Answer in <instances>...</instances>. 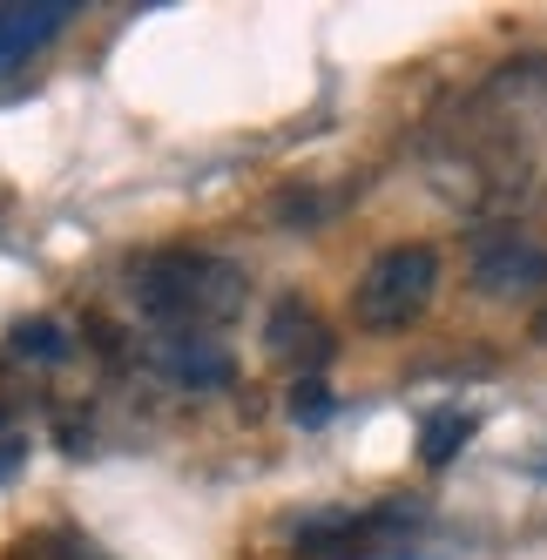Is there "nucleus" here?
<instances>
[{
  "mask_svg": "<svg viewBox=\"0 0 547 560\" xmlns=\"http://www.w3.org/2000/svg\"><path fill=\"white\" fill-rule=\"evenodd\" d=\"M291 412H298V419H325V412H331V398H325V385H311V378H304V392L291 398Z\"/></svg>",
  "mask_w": 547,
  "mask_h": 560,
  "instance_id": "10",
  "label": "nucleus"
},
{
  "mask_svg": "<svg viewBox=\"0 0 547 560\" xmlns=\"http://www.w3.org/2000/svg\"><path fill=\"white\" fill-rule=\"evenodd\" d=\"M264 351L278 358V365H298V372H318L325 358L338 351V338L318 325V311L311 304H298V298H284L278 311H270V325H264Z\"/></svg>",
  "mask_w": 547,
  "mask_h": 560,
  "instance_id": "5",
  "label": "nucleus"
},
{
  "mask_svg": "<svg viewBox=\"0 0 547 560\" xmlns=\"http://www.w3.org/2000/svg\"><path fill=\"white\" fill-rule=\"evenodd\" d=\"M466 277H474L480 298H500V304L534 298L547 284V244H534V236L514 230V223L480 230L474 244H466Z\"/></svg>",
  "mask_w": 547,
  "mask_h": 560,
  "instance_id": "3",
  "label": "nucleus"
},
{
  "mask_svg": "<svg viewBox=\"0 0 547 560\" xmlns=\"http://www.w3.org/2000/svg\"><path fill=\"white\" fill-rule=\"evenodd\" d=\"M466 432H474V419H466V412H433V419H426V446H419V459H426V466H446V459L466 446Z\"/></svg>",
  "mask_w": 547,
  "mask_h": 560,
  "instance_id": "8",
  "label": "nucleus"
},
{
  "mask_svg": "<svg viewBox=\"0 0 547 560\" xmlns=\"http://www.w3.org/2000/svg\"><path fill=\"white\" fill-rule=\"evenodd\" d=\"M433 291H440V250L433 244H393L359 270V284H351V317H359V331L393 338V331L419 325Z\"/></svg>",
  "mask_w": 547,
  "mask_h": 560,
  "instance_id": "2",
  "label": "nucleus"
},
{
  "mask_svg": "<svg viewBox=\"0 0 547 560\" xmlns=\"http://www.w3.org/2000/svg\"><path fill=\"white\" fill-rule=\"evenodd\" d=\"M149 358H155V372L176 378V385H197V392L230 385V351L210 331H170V338H155Z\"/></svg>",
  "mask_w": 547,
  "mask_h": 560,
  "instance_id": "6",
  "label": "nucleus"
},
{
  "mask_svg": "<svg viewBox=\"0 0 547 560\" xmlns=\"http://www.w3.org/2000/svg\"><path fill=\"white\" fill-rule=\"evenodd\" d=\"M68 21H74V0H8V8H0V74L34 61Z\"/></svg>",
  "mask_w": 547,
  "mask_h": 560,
  "instance_id": "4",
  "label": "nucleus"
},
{
  "mask_svg": "<svg viewBox=\"0 0 547 560\" xmlns=\"http://www.w3.org/2000/svg\"><path fill=\"white\" fill-rule=\"evenodd\" d=\"M270 210L284 217V230H311V217H318V196H311V189H284Z\"/></svg>",
  "mask_w": 547,
  "mask_h": 560,
  "instance_id": "9",
  "label": "nucleus"
},
{
  "mask_svg": "<svg viewBox=\"0 0 547 560\" xmlns=\"http://www.w3.org/2000/svg\"><path fill=\"white\" fill-rule=\"evenodd\" d=\"M0 419H8V398H0Z\"/></svg>",
  "mask_w": 547,
  "mask_h": 560,
  "instance_id": "13",
  "label": "nucleus"
},
{
  "mask_svg": "<svg viewBox=\"0 0 547 560\" xmlns=\"http://www.w3.org/2000/svg\"><path fill=\"white\" fill-rule=\"evenodd\" d=\"M8 345H14L21 358H34V365H61V358H68V338H61L55 317H21Z\"/></svg>",
  "mask_w": 547,
  "mask_h": 560,
  "instance_id": "7",
  "label": "nucleus"
},
{
  "mask_svg": "<svg viewBox=\"0 0 547 560\" xmlns=\"http://www.w3.org/2000/svg\"><path fill=\"white\" fill-rule=\"evenodd\" d=\"M21 459H27V446H21V439H0V487H8V479L21 472Z\"/></svg>",
  "mask_w": 547,
  "mask_h": 560,
  "instance_id": "11",
  "label": "nucleus"
},
{
  "mask_svg": "<svg viewBox=\"0 0 547 560\" xmlns=\"http://www.w3.org/2000/svg\"><path fill=\"white\" fill-rule=\"evenodd\" d=\"M129 298L163 331H210V325H230L244 311L251 277L230 257H210V250H155L129 270Z\"/></svg>",
  "mask_w": 547,
  "mask_h": 560,
  "instance_id": "1",
  "label": "nucleus"
},
{
  "mask_svg": "<svg viewBox=\"0 0 547 560\" xmlns=\"http://www.w3.org/2000/svg\"><path fill=\"white\" fill-rule=\"evenodd\" d=\"M534 338H540V345H547V311H540V317H534Z\"/></svg>",
  "mask_w": 547,
  "mask_h": 560,
  "instance_id": "12",
  "label": "nucleus"
}]
</instances>
